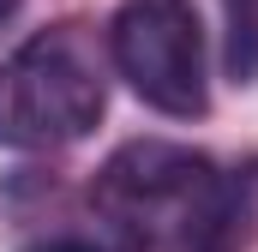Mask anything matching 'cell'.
Segmentation results:
<instances>
[{
    "label": "cell",
    "instance_id": "obj_5",
    "mask_svg": "<svg viewBox=\"0 0 258 252\" xmlns=\"http://www.w3.org/2000/svg\"><path fill=\"white\" fill-rule=\"evenodd\" d=\"M228 30H222V72L234 84H258V0H222Z\"/></svg>",
    "mask_w": 258,
    "mask_h": 252
},
{
    "label": "cell",
    "instance_id": "obj_2",
    "mask_svg": "<svg viewBox=\"0 0 258 252\" xmlns=\"http://www.w3.org/2000/svg\"><path fill=\"white\" fill-rule=\"evenodd\" d=\"M222 168L174 138H132L120 144L96 180H90V210L108 234H120L138 252H174V240L192 228V216L210 204Z\"/></svg>",
    "mask_w": 258,
    "mask_h": 252
},
{
    "label": "cell",
    "instance_id": "obj_1",
    "mask_svg": "<svg viewBox=\"0 0 258 252\" xmlns=\"http://www.w3.org/2000/svg\"><path fill=\"white\" fill-rule=\"evenodd\" d=\"M108 42L78 18L24 36L0 60V144L48 156L90 138L108 114Z\"/></svg>",
    "mask_w": 258,
    "mask_h": 252
},
{
    "label": "cell",
    "instance_id": "obj_4",
    "mask_svg": "<svg viewBox=\"0 0 258 252\" xmlns=\"http://www.w3.org/2000/svg\"><path fill=\"white\" fill-rule=\"evenodd\" d=\"M252 228H258V162H240V168H222L210 204L174 240V252H246Z\"/></svg>",
    "mask_w": 258,
    "mask_h": 252
},
{
    "label": "cell",
    "instance_id": "obj_3",
    "mask_svg": "<svg viewBox=\"0 0 258 252\" xmlns=\"http://www.w3.org/2000/svg\"><path fill=\"white\" fill-rule=\"evenodd\" d=\"M102 42H108V66L156 114L198 120L210 108L204 18H198L192 0H120Z\"/></svg>",
    "mask_w": 258,
    "mask_h": 252
},
{
    "label": "cell",
    "instance_id": "obj_6",
    "mask_svg": "<svg viewBox=\"0 0 258 252\" xmlns=\"http://www.w3.org/2000/svg\"><path fill=\"white\" fill-rule=\"evenodd\" d=\"M24 252H138V246H126L120 234H108L96 222V228H54L48 240H36V246H24Z\"/></svg>",
    "mask_w": 258,
    "mask_h": 252
},
{
    "label": "cell",
    "instance_id": "obj_7",
    "mask_svg": "<svg viewBox=\"0 0 258 252\" xmlns=\"http://www.w3.org/2000/svg\"><path fill=\"white\" fill-rule=\"evenodd\" d=\"M24 0H0V24H12V12H18Z\"/></svg>",
    "mask_w": 258,
    "mask_h": 252
}]
</instances>
